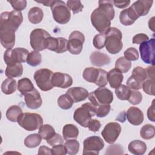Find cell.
<instances>
[{
	"label": "cell",
	"mask_w": 155,
	"mask_h": 155,
	"mask_svg": "<svg viewBox=\"0 0 155 155\" xmlns=\"http://www.w3.org/2000/svg\"><path fill=\"white\" fill-rule=\"evenodd\" d=\"M105 48L111 54L119 53L123 47L122 32L116 27H110L105 33Z\"/></svg>",
	"instance_id": "6da1fadb"
},
{
	"label": "cell",
	"mask_w": 155,
	"mask_h": 155,
	"mask_svg": "<svg viewBox=\"0 0 155 155\" xmlns=\"http://www.w3.org/2000/svg\"><path fill=\"white\" fill-rule=\"evenodd\" d=\"M90 19L92 25L100 33H105L110 28L112 19L109 15L99 7L93 11Z\"/></svg>",
	"instance_id": "7a4b0ae2"
},
{
	"label": "cell",
	"mask_w": 155,
	"mask_h": 155,
	"mask_svg": "<svg viewBox=\"0 0 155 155\" xmlns=\"http://www.w3.org/2000/svg\"><path fill=\"white\" fill-rule=\"evenodd\" d=\"M95 115L96 107L91 102H87L74 111L73 119L78 124L86 128L92 117Z\"/></svg>",
	"instance_id": "3957f363"
},
{
	"label": "cell",
	"mask_w": 155,
	"mask_h": 155,
	"mask_svg": "<svg viewBox=\"0 0 155 155\" xmlns=\"http://www.w3.org/2000/svg\"><path fill=\"white\" fill-rule=\"evenodd\" d=\"M18 123L27 131H32L39 129L43 124L42 116L38 113H22L18 119Z\"/></svg>",
	"instance_id": "277c9868"
},
{
	"label": "cell",
	"mask_w": 155,
	"mask_h": 155,
	"mask_svg": "<svg viewBox=\"0 0 155 155\" xmlns=\"http://www.w3.org/2000/svg\"><path fill=\"white\" fill-rule=\"evenodd\" d=\"M53 17L59 24H65L70 19L71 13L65 3L62 1H53L50 5Z\"/></svg>",
	"instance_id": "5b68a950"
},
{
	"label": "cell",
	"mask_w": 155,
	"mask_h": 155,
	"mask_svg": "<svg viewBox=\"0 0 155 155\" xmlns=\"http://www.w3.org/2000/svg\"><path fill=\"white\" fill-rule=\"evenodd\" d=\"M23 21L21 12L13 10L11 12H4L0 16V27H5L16 31Z\"/></svg>",
	"instance_id": "8992f818"
},
{
	"label": "cell",
	"mask_w": 155,
	"mask_h": 155,
	"mask_svg": "<svg viewBox=\"0 0 155 155\" xmlns=\"http://www.w3.org/2000/svg\"><path fill=\"white\" fill-rule=\"evenodd\" d=\"M88 98L94 107H97L101 105L110 104L113 100V94L109 89L105 87H100L89 93Z\"/></svg>",
	"instance_id": "52a82bcc"
},
{
	"label": "cell",
	"mask_w": 155,
	"mask_h": 155,
	"mask_svg": "<svg viewBox=\"0 0 155 155\" xmlns=\"http://www.w3.org/2000/svg\"><path fill=\"white\" fill-rule=\"evenodd\" d=\"M53 71L48 68L38 70L34 73V79L38 87L44 91L51 90L54 87L51 83Z\"/></svg>",
	"instance_id": "ba28073f"
},
{
	"label": "cell",
	"mask_w": 155,
	"mask_h": 155,
	"mask_svg": "<svg viewBox=\"0 0 155 155\" xmlns=\"http://www.w3.org/2000/svg\"><path fill=\"white\" fill-rule=\"evenodd\" d=\"M49 36H51L50 34L44 29H34L31 31L30 35V45L31 48L38 51L45 50V40Z\"/></svg>",
	"instance_id": "9c48e42d"
},
{
	"label": "cell",
	"mask_w": 155,
	"mask_h": 155,
	"mask_svg": "<svg viewBox=\"0 0 155 155\" xmlns=\"http://www.w3.org/2000/svg\"><path fill=\"white\" fill-rule=\"evenodd\" d=\"M154 38H151L140 44V58L145 64L154 65Z\"/></svg>",
	"instance_id": "30bf717a"
},
{
	"label": "cell",
	"mask_w": 155,
	"mask_h": 155,
	"mask_svg": "<svg viewBox=\"0 0 155 155\" xmlns=\"http://www.w3.org/2000/svg\"><path fill=\"white\" fill-rule=\"evenodd\" d=\"M85 36L79 31H73L69 36L67 42V50L73 54H79L81 53Z\"/></svg>",
	"instance_id": "8fae6325"
},
{
	"label": "cell",
	"mask_w": 155,
	"mask_h": 155,
	"mask_svg": "<svg viewBox=\"0 0 155 155\" xmlns=\"http://www.w3.org/2000/svg\"><path fill=\"white\" fill-rule=\"evenodd\" d=\"M83 154H99L104 148V142L99 136H93L86 138L83 142Z\"/></svg>",
	"instance_id": "7c38bea8"
},
{
	"label": "cell",
	"mask_w": 155,
	"mask_h": 155,
	"mask_svg": "<svg viewBox=\"0 0 155 155\" xmlns=\"http://www.w3.org/2000/svg\"><path fill=\"white\" fill-rule=\"evenodd\" d=\"M121 132V127L117 122H112L108 123L101 132L104 139L108 143H113L118 138Z\"/></svg>",
	"instance_id": "4fadbf2b"
},
{
	"label": "cell",
	"mask_w": 155,
	"mask_h": 155,
	"mask_svg": "<svg viewBox=\"0 0 155 155\" xmlns=\"http://www.w3.org/2000/svg\"><path fill=\"white\" fill-rule=\"evenodd\" d=\"M67 42L68 41L64 38L49 36L45 40V49L54 51L57 53H62L67 51Z\"/></svg>",
	"instance_id": "5bb4252c"
},
{
	"label": "cell",
	"mask_w": 155,
	"mask_h": 155,
	"mask_svg": "<svg viewBox=\"0 0 155 155\" xmlns=\"http://www.w3.org/2000/svg\"><path fill=\"white\" fill-rule=\"evenodd\" d=\"M15 31L7 27H0V40L1 45L7 49H11L15 44Z\"/></svg>",
	"instance_id": "9a60e30c"
},
{
	"label": "cell",
	"mask_w": 155,
	"mask_h": 155,
	"mask_svg": "<svg viewBox=\"0 0 155 155\" xmlns=\"http://www.w3.org/2000/svg\"><path fill=\"white\" fill-rule=\"evenodd\" d=\"M27 107L28 108L35 110L39 108L42 104V101L40 93L35 88L31 91L23 94Z\"/></svg>",
	"instance_id": "2e32d148"
},
{
	"label": "cell",
	"mask_w": 155,
	"mask_h": 155,
	"mask_svg": "<svg viewBox=\"0 0 155 155\" xmlns=\"http://www.w3.org/2000/svg\"><path fill=\"white\" fill-rule=\"evenodd\" d=\"M51 83L53 87L61 88H66L70 87L72 85L73 79L68 74L61 72H55L53 74Z\"/></svg>",
	"instance_id": "e0dca14e"
},
{
	"label": "cell",
	"mask_w": 155,
	"mask_h": 155,
	"mask_svg": "<svg viewBox=\"0 0 155 155\" xmlns=\"http://www.w3.org/2000/svg\"><path fill=\"white\" fill-rule=\"evenodd\" d=\"M153 3V1L139 0L134 2L131 5V7L139 18L140 16H145L148 13Z\"/></svg>",
	"instance_id": "ac0fdd59"
},
{
	"label": "cell",
	"mask_w": 155,
	"mask_h": 155,
	"mask_svg": "<svg viewBox=\"0 0 155 155\" xmlns=\"http://www.w3.org/2000/svg\"><path fill=\"white\" fill-rule=\"evenodd\" d=\"M128 121L133 125H139L143 121V114L137 107H131L129 108L126 113Z\"/></svg>",
	"instance_id": "d6986e66"
},
{
	"label": "cell",
	"mask_w": 155,
	"mask_h": 155,
	"mask_svg": "<svg viewBox=\"0 0 155 155\" xmlns=\"http://www.w3.org/2000/svg\"><path fill=\"white\" fill-rule=\"evenodd\" d=\"M138 18L139 17L131 7L121 11L119 15L120 23L125 26L133 24Z\"/></svg>",
	"instance_id": "ffe728a7"
},
{
	"label": "cell",
	"mask_w": 155,
	"mask_h": 155,
	"mask_svg": "<svg viewBox=\"0 0 155 155\" xmlns=\"http://www.w3.org/2000/svg\"><path fill=\"white\" fill-rule=\"evenodd\" d=\"M74 102H79L85 100L88 96V91L84 88L79 87H74L69 88L67 92Z\"/></svg>",
	"instance_id": "44dd1931"
},
{
	"label": "cell",
	"mask_w": 155,
	"mask_h": 155,
	"mask_svg": "<svg viewBox=\"0 0 155 155\" xmlns=\"http://www.w3.org/2000/svg\"><path fill=\"white\" fill-rule=\"evenodd\" d=\"M90 60L91 64L98 67L109 64L111 61L110 58L107 54L97 51H94L91 54Z\"/></svg>",
	"instance_id": "7402d4cb"
},
{
	"label": "cell",
	"mask_w": 155,
	"mask_h": 155,
	"mask_svg": "<svg viewBox=\"0 0 155 155\" xmlns=\"http://www.w3.org/2000/svg\"><path fill=\"white\" fill-rule=\"evenodd\" d=\"M123 79L124 76L122 73L116 68H113L107 73L108 82L110 86L113 88L118 87L121 84Z\"/></svg>",
	"instance_id": "603a6c76"
},
{
	"label": "cell",
	"mask_w": 155,
	"mask_h": 155,
	"mask_svg": "<svg viewBox=\"0 0 155 155\" xmlns=\"http://www.w3.org/2000/svg\"><path fill=\"white\" fill-rule=\"evenodd\" d=\"M147 145L140 140H134L130 142L128 146V151L135 155H142L147 151Z\"/></svg>",
	"instance_id": "cb8c5ba5"
},
{
	"label": "cell",
	"mask_w": 155,
	"mask_h": 155,
	"mask_svg": "<svg viewBox=\"0 0 155 155\" xmlns=\"http://www.w3.org/2000/svg\"><path fill=\"white\" fill-rule=\"evenodd\" d=\"M82 76L86 81L96 84L99 76V68L87 67L84 70Z\"/></svg>",
	"instance_id": "d4e9b609"
},
{
	"label": "cell",
	"mask_w": 155,
	"mask_h": 155,
	"mask_svg": "<svg viewBox=\"0 0 155 155\" xmlns=\"http://www.w3.org/2000/svg\"><path fill=\"white\" fill-rule=\"evenodd\" d=\"M62 134L65 140L69 139H76L79 135V130L73 124H66L62 129Z\"/></svg>",
	"instance_id": "484cf974"
},
{
	"label": "cell",
	"mask_w": 155,
	"mask_h": 155,
	"mask_svg": "<svg viewBox=\"0 0 155 155\" xmlns=\"http://www.w3.org/2000/svg\"><path fill=\"white\" fill-rule=\"evenodd\" d=\"M44 17L42 10L38 7H34L30 9L28 13V21L34 24L40 23Z\"/></svg>",
	"instance_id": "4316f807"
},
{
	"label": "cell",
	"mask_w": 155,
	"mask_h": 155,
	"mask_svg": "<svg viewBox=\"0 0 155 155\" xmlns=\"http://www.w3.org/2000/svg\"><path fill=\"white\" fill-rule=\"evenodd\" d=\"M23 73V66L21 63H16L11 66L7 65L5 71V76L8 78H18L21 76Z\"/></svg>",
	"instance_id": "83f0119b"
},
{
	"label": "cell",
	"mask_w": 155,
	"mask_h": 155,
	"mask_svg": "<svg viewBox=\"0 0 155 155\" xmlns=\"http://www.w3.org/2000/svg\"><path fill=\"white\" fill-rule=\"evenodd\" d=\"M18 85L15 79L13 78L5 79L1 84V91L5 94H11L15 92Z\"/></svg>",
	"instance_id": "f1b7e54d"
},
{
	"label": "cell",
	"mask_w": 155,
	"mask_h": 155,
	"mask_svg": "<svg viewBox=\"0 0 155 155\" xmlns=\"http://www.w3.org/2000/svg\"><path fill=\"white\" fill-rule=\"evenodd\" d=\"M34 88V85L30 79L24 78L18 81V90L22 95L26 93L32 91Z\"/></svg>",
	"instance_id": "f546056e"
},
{
	"label": "cell",
	"mask_w": 155,
	"mask_h": 155,
	"mask_svg": "<svg viewBox=\"0 0 155 155\" xmlns=\"http://www.w3.org/2000/svg\"><path fill=\"white\" fill-rule=\"evenodd\" d=\"M22 113L21 108L18 105L10 106L6 111V117L7 119L12 122H16L18 121L19 116Z\"/></svg>",
	"instance_id": "4dcf8cb0"
},
{
	"label": "cell",
	"mask_w": 155,
	"mask_h": 155,
	"mask_svg": "<svg viewBox=\"0 0 155 155\" xmlns=\"http://www.w3.org/2000/svg\"><path fill=\"white\" fill-rule=\"evenodd\" d=\"M131 77L141 84H142L143 82L148 78L146 70L139 66L135 67L133 70Z\"/></svg>",
	"instance_id": "1f68e13d"
},
{
	"label": "cell",
	"mask_w": 155,
	"mask_h": 155,
	"mask_svg": "<svg viewBox=\"0 0 155 155\" xmlns=\"http://www.w3.org/2000/svg\"><path fill=\"white\" fill-rule=\"evenodd\" d=\"M42 137L39 134H31L27 136L24 139V145L30 148L37 147L41 142Z\"/></svg>",
	"instance_id": "d6a6232c"
},
{
	"label": "cell",
	"mask_w": 155,
	"mask_h": 155,
	"mask_svg": "<svg viewBox=\"0 0 155 155\" xmlns=\"http://www.w3.org/2000/svg\"><path fill=\"white\" fill-rule=\"evenodd\" d=\"M131 67V61L127 60L124 57H120L115 62V68L120 71L122 73H127Z\"/></svg>",
	"instance_id": "836d02e7"
},
{
	"label": "cell",
	"mask_w": 155,
	"mask_h": 155,
	"mask_svg": "<svg viewBox=\"0 0 155 155\" xmlns=\"http://www.w3.org/2000/svg\"><path fill=\"white\" fill-rule=\"evenodd\" d=\"M55 130L52 126L48 124L42 125L38 131V134L41 136L42 139L48 140L50 139L55 134Z\"/></svg>",
	"instance_id": "e575fe53"
},
{
	"label": "cell",
	"mask_w": 155,
	"mask_h": 155,
	"mask_svg": "<svg viewBox=\"0 0 155 155\" xmlns=\"http://www.w3.org/2000/svg\"><path fill=\"white\" fill-rule=\"evenodd\" d=\"M73 101L71 97L67 93L61 95L58 99V104L59 107L63 110H68L73 105Z\"/></svg>",
	"instance_id": "d590c367"
},
{
	"label": "cell",
	"mask_w": 155,
	"mask_h": 155,
	"mask_svg": "<svg viewBox=\"0 0 155 155\" xmlns=\"http://www.w3.org/2000/svg\"><path fill=\"white\" fill-rule=\"evenodd\" d=\"M140 135L143 139L149 140L153 139L155 136V128L153 125H144L140 130Z\"/></svg>",
	"instance_id": "8d00e7d4"
},
{
	"label": "cell",
	"mask_w": 155,
	"mask_h": 155,
	"mask_svg": "<svg viewBox=\"0 0 155 155\" xmlns=\"http://www.w3.org/2000/svg\"><path fill=\"white\" fill-rule=\"evenodd\" d=\"M64 146L66 148L67 154L70 155L76 154L79 150V143L76 139H69L66 140Z\"/></svg>",
	"instance_id": "74e56055"
},
{
	"label": "cell",
	"mask_w": 155,
	"mask_h": 155,
	"mask_svg": "<svg viewBox=\"0 0 155 155\" xmlns=\"http://www.w3.org/2000/svg\"><path fill=\"white\" fill-rule=\"evenodd\" d=\"M131 89L127 86L120 84L118 87L115 88V93L118 99L122 101L128 100L131 94Z\"/></svg>",
	"instance_id": "f35d334b"
},
{
	"label": "cell",
	"mask_w": 155,
	"mask_h": 155,
	"mask_svg": "<svg viewBox=\"0 0 155 155\" xmlns=\"http://www.w3.org/2000/svg\"><path fill=\"white\" fill-rule=\"evenodd\" d=\"M42 61V56L41 53L36 50H33L29 53L27 59V64L32 67H35L39 65Z\"/></svg>",
	"instance_id": "ab89813d"
},
{
	"label": "cell",
	"mask_w": 155,
	"mask_h": 155,
	"mask_svg": "<svg viewBox=\"0 0 155 155\" xmlns=\"http://www.w3.org/2000/svg\"><path fill=\"white\" fill-rule=\"evenodd\" d=\"M15 59L18 63H22L27 62V59L29 54V51L21 47H17L13 49Z\"/></svg>",
	"instance_id": "60d3db41"
},
{
	"label": "cell",
	"mask_w": 155,
	"mask_h": 155,
	"mask_svg": "<svg viewBox=\"0 0 155 155\" xmlns=\"http://www.w3.org/2000/svg\"><path fill=\"white\" fill-rule=\"evenodd\" d=\"M99 7L104 9L113 20L114 17V10L113 1H99Z\"/></svg>",
	"instance_id": "b9f144b4"
},
{
	"label": "cell",
	"mask_w": 155,
	"mask_h": 155,
	"mask_svg": "<svg viewBox=\"0 0 155 155\" xmlns=\"http://www.w3.org/2000/svg\"><path fill=\"white\" fill-rule=\"evenodd\" d=\"M67 6L69 10H71L73 14L79 13L82 11L84 8V5L81 3V1H74L69 0L67 2Z\"/></svg>",
	"instance_id": "7bdbcfd3"
},
{
	"label": "cell",
	"mask_w": 155,
	"mask_h": 155,
	"mask_svg": "<svg viewBox=\"0 0 155 155\" xmlns=\"http://www.w3.org/2000/svg\"><path fill=\"white\" fill-rule=\"evenodd\" d=\"M105 40L106 36L105 33H99L95 35L93 39L94 47L98 50L103 48L105 45Z\"/></svg>",
	"instance_id": "ee69618b"
},
{
	"label": "cell",
	"mask_w": 155,
	"mask_h": 155,
	"mask_svg": "<svg viewBox=\"0 0 155 155\" xmlns=\"http://www.w3.org/2000/svg\"><path fill=\"white\" fill-rule=\"evenodd\" d=\"M4 60L7 65L11 66L16 64L17 62L15 54L13 51V49H7L4 54Z\"/></svg>",
	"instance_id": "f6af8a7d"
},
{
	"label": "cell",
	"mask_w": 155,
	"mask_h": 155,
	"mask_svg": "<svg viewBox=\"0 0 155 155\" xmlns=\"http://www.w3.org/2000/svg\"><path fill=\"white\" fill-rule=\"evenodd\" d=\"M142 88L143 91L149 95H154V80L147 79L142 84Z\"/></svg>",
	"instance_id": "bcb514c9"
},
{
	"label": "cell",
	"mask_w": 155,
	"mask_h": 155,
	"mask_svg": "<svg viewBox=\"0 0 155 155\" xmlns=\"http://www.w3.org/2000/svg\"><path fill=\"white\" fill-rule=\"evenodd\" d=\"M96 107V116L99 117H104L110 113L111 106L110 104L101 105Z\"/></svg>",
	"instance_id": "7dc6e473"
},
{
	"label": "cell",
	"mask_w": 155,
	"mask_h": 155,
	"mask_svg": "<svg viewBox=\"0 0 155 155\" xmlns=\"http://www.w3.org/2000/svg\"><path fill=\"white\" fill-rule=\"evenodd\" d=\"M124 58L130 61H134L139 59V53L137 50L134 47H130L127 48L124 51Z\"/></svg>",
	"instance_id": "c3c4849f"
},
{
	"label": "cell",
	"mask_w": 155,
	"mask_h": 155,
	"mask_svg": "<svg viewBox=\"0 0 155 155\" xmlns=\"http://www.w3.org/2000/svg\"><path fill=\"white\" fill-rule=\"evenodd\" d=\"M142 100V95L140 91L133 90L131 91L130 96L128 99V102L133 105H137L141 102Z\"/></svg>",
	"instance_id": "681fc988"
},
{
	"label": "cell",
	"mask_w": 155,
	"mask_h": 155,
	"mask_svg": "<svg viewBox=\"0 0 155 155\" xmlns=\"http://www.w3.org/2000/svg\"><path fill=\"white\" fill-rule=\"evenodd\" d=\"M124 148L119 144H113L109 145L105 152V154H123Z\"/></svg>",
	"instance_id": "f907efd6"
},
{
	"label": "cell",
	"mask_w": 155,
	"mask_h": 155,
	"mask_svg": "<svg viewBox=\"0 0 155 155\" xmlns=\"http://www.w3.org/2000/svg\"><path fill=\"white\" fill-rule=\"evenodd\" d=\"M107 83V72L103 69L99 68V76L96 85L99 87H105Z\"/></svg>",
	"instance_id": "816d5d0a"
},
{
	"label": "cell",
	"mask_w": 155,
	"mask_h": 155,
	"mask_svg": "<svg viewBox=\"0 0 155 155\" xmlns=\"http://www.w3.org/2000/svg\"><path fill=\"white\" fill-rule=\"evenodd\" d=\"M8 2L12 5L14 10L21 12L27 6V1L25 0H10Z\"/></svg>",
	"instance_id": "f5cc1de1"
},
{
	"label": "cell",
	"mask_w": 155,
	"mask_h": 155,
	"mask_svg": "<svg viewBox=\"0 0 155 155\" xmlns=\"http://www.w3.org/2000/svg\"><path fill=\"white\" fill-rule=\"evenodd\" d=\"M64 139L59 134L55 133L53 136H52L50 139L47 140V143H48L50 146L53 147L56 145L59 144H63L64 143Z\"/></svg>",
	"instance_id": "db71d44e"
},
{
	"label": "cell",
	"mask_w": 155,
	"mask_h": 155,
	"mask_svg": "<svg viewBox=\"0 0 155 155\" xmlns=\"http://www.w3.org/2000/svg\"><path fill=\"white\" fill-rule=\"evenodd\" d=\"M51 153L54 155H65L67 154V151L63 144H59L52 147Z\"/></svg>",
	"instance_id": "11a10c76"
},
{
	"label": "cell",
	"mask_w": 155,
	"mask_h": 155,
	"mask_svg": "<svg viewBox=\"0 0 155 155\" xmlns=\"http://www.w3.org/2000/svg\"><path fill=\"white\" fill-rule=\"evenodd\" d=\"M149 39V37L144 33H139L134 35L132 39V42L133 44H140L143 42L147 41Z\"/></svg>",
	"instance_id": "9f6ffc18"
},
{
	"label": "cell",
	"mask_w": 155,
	"mask_h": 155,
	"mask_svg": "<svg viewBox=\"0 0 155 155\" xmlns=\"http://www.w3.org/2000/svg\"><path fill=\"white\" fill-rule=\"evenodd\" d=\"M101 122L98 120L91 119L88 122L87 127L88 128L89 130L93 132H96L99 130V128H101Z\"/></svg>",
	"instance_id": "6f0895ef"
},
{
	"label": "cell",
	"mask_w": 155,
	"mask_h": 155,
	"mask_svg": "<svg viewBox=\"0 0 155 155\" xmlns=\"http://www.w3.org/2000/svg\"><path fill=\"white\" fill-rule=\"evenodd\" d=\"M154 100L153 101L151 106L147 110V117L148 119L152 122L155 121V109H154Z\"/></svg>",
	"instance_id": "680465c9"
},
{
	"label": "cell",
	"mask_w": 155,
	"mask_h": 155,
	"mask_svg": "<svg viewBox=\"0 0 155 155\" xmlns=\"http://www.w3.org/2000/svg\"><path fill=\"white\" fill-rule=\"evenodd\" d=\"M113 4L117 8H124L128 7L130 5V1H113Z\"/></svg>",
	"instance_id": "91938a15"
},
{
	"label": "cell",
	"mask_w": 155,
	"mask_h": 155,
	"mask_svg": "<svg viewBox=\"0 0 155 155\" xmlns=\"http://www.w3.org/2000/svg\"><path fill=\"white\" fill-rule=\"evenodd\" d=\"M38 154H52L51 148L46 146H41L39 147L38 152Z\"/></svg>",
	"instance_id": "94428289"
},
{
	"label": "cell",
	"mask_w": 155,
	"mask_h": 155,
	"mask_svg": "<svg viewBox=\"0 0 155 155\" xmlns=\"http://www.w3.org/2000/svg\"><path fill=\"white\" fill-rule=\"evenodd\" d=\"M145 70H146V72H147V78H148L150 79L154 80V65L149 66Z\"/></svg>",
	"instance_id": "6125c7cd"
},
{
	"label": "cell",
	"mask_w": 155,
	"mask_h": 155,
	"mask_svg": "<svg viewBox=\"0 0 155 155\" xmlns=\"http://www.w3.org/2000/svg\"><path fill=\"white\" fill-rule=\"evenodd\" d=\"M154 17H152L151 19H150V20L148 21V27L149 28L153 31H154Z\"/></svg>",
	"instance_id": "be15d7a7"
},
{
	"label": "cell",
	"mask_w": 155,
	"mask_h": 155,
	"mask_svg": "<svg viewBox=\"0 0 155 155\" xmlns=\"http://www.w3.org/2000/svg\"><path fill=\"white\" fill-rule=\"evenodd\" d=\"M36 2H39V3H41L45 6L50 7L51 3L53 2V1H36Z\"/></svg>",
	"instance_id": "e7e4bbea"
}]
</instances>
